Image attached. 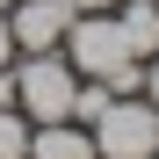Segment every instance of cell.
<instances>
[{"mask_svg":"<svg viewBox=\"0 0 159 159\" xmlns=\"http://www.w3.org/2000/svg\"><path fill=\"white\" fill-rule=\"evenodd\" d=\"M29 159H94V130L80 123H43L29 138Z\"/></svg>","mask_w":159,"mask_h":159,"instance_id":"5b68a950","label":"cell"},{"mask_svg":"<svg viewBox=\"0 0 159 159\" xmlns=\"http://www.w3.org/2000/svg\"><path fill=\"white\" fill-rule=\"evenodd\" d=\"M7 7H15V0H0V15H7Z\"/></svg>","mask_w":159,"mask_h":159,"instance_id":"5bb4252c","label":"cell"},{"mask_svg":"<svg viewBox=\"0 0 159 159\" xmlns=\"http://www.w3.org/2000/svg\"><path fill=\"white\" fill-rule=\"evenodd\" d=\"M145 94H152V109H159V65H152V72H145Z\"/></svg>","mask_w":159,"mask_h":159,"instance_id":"4fadbf2b","label":"cell"},{"mask_svg":"<svg viewBox=\"0 0 159 159\" xmlns=\"http://www.w3.org/2000/svg\"><path fill=\"white\" fill-rule=\"evenodd\" d=\"M0 159H29V123L15 109H0Z\"/></svg>","mask_w":159,"mask_h":159,"instance_id":"52a82bcc","label":"cell"},{"mask_svg":"<svg viewBox=\"0 0 159 159\" xmlns=\"http://www.w3.org/2000/svg\"><path fill=\"white\" fill-rule=\"evenodd\" d=\"M0 109H15V65H0Z\"/></svg>","mask_w":159,"mask_h":159,"instance_id":"8fae6325","label":"cell"},{"mask_svg":"<svg viewBox=\"0 0 159 159\" xmlns=\"http://www.w3.org/2000/svg\"><path fill=\"white\" fill-rule=\"evenodd\" d=\"M152 159H159V152H152Z\"/></svg>","mask_w":159,"mask_h":159,"instance_id":"9a60e30c","label":"cell"},{"mask_svg":"<svg viewBox=\"0 0 159 159\" xmlns=\"http://www.w3.org/2000/svg\"><path fill=\"white\" fill-rule=\"evenodd\" d=\"M15 109H29L36 123H72V65L58 51H29L15 65Z\"/></svg>","mask_w":159,"mask_h":159,"instance_id":"7a4b0ae2","label":"cell"},{"mask_svg":"<svg viewBox=\"0 0 159 159\" xmlns=\"http://www.w3.org/2000/svg\"><path fill=\"white\" fill-rule=\"evenodd\" d=\"M116 29H123V43H130V58L159 51V0H130V7L116 15Z\"/></svg>","mask_w":159,"mask_h":159,"instance_id":"8992f818","label":"cell"},{"mask_svg":"<svg viewBox=\"0 0 159 159\" xmlns=\"http://www.w3.org/2000/svg\"><path fill=\"white\" fill-rule=\"evenodd\" d=\"M116 0H65V15H109Z\"/></svg>","mask_w":159,"mask_h":159,"instance_id":"30bf717a","label":"cell"},{"mask_svg":"<svg viewBox=\"0 0 159 159\" xmlns=\"http://www.w3.org/2000/svg\"><path fill=\"white\" fill-rule=\"evenodd\" d=\"M101 87H109V94H138V87H145V65H138V58H123L109 80H101Z\"/></svg>","mask_w":159,"mask_h":159,"instance_id":"9c48e42d","label":"cell"},{"mask_svg":"<svg viewBox=\"0 0 159 159\" xmlns=\"http://www.w3.org/2000/svg\"><path fill=\"white\" fill-rule=\"evenodd\" d=\"M65 29H72L65 0H15V7H7V36H15V51H58Z\"/></svg>","mask_w":159,"mask_h":159,"instance_id":"277c9868","label":"cell"},{"mask_svg":"<svg viewBox=\"0 0 159 159\" xmlns=\"http://www.w3.org/2000/svg\"><path fill=\"white\" fill-rule=\"evenodd\" d=\"M109 101H116V94L101 87V80H94V87H72V123H94L101 109H109Z\"/></svg>","mask_w":159,"mask_h":159,"instance_id":"ba28073f","label":"cell"},{"mask_svg":"<svg viewBox=\"0 0 159 159\" xmlns=\"http://www.w3.org/2000/svg\"><path fill=\"white\" fill-rule=\"evenodd\" d=\"M159 152V109L138 94H116L94 116V159H152Z\"/></svg>","mask_w":159,"mask_h":159,"instance_id":"6da1fadb","label":"cell"},{"mask_svg":"<svg viewBox=\"0 0 159 159\" xmlns=\"http://www.w3.org/2000/svg\"><path fill=\"white\" fill-rule=\"evenodd\" d=\"M0 65H15V36H7V15H0Z\"/></svg>","mask_w":159,"mask_h":159,"instance_id":"7c38bea8","label":"cell"},{"mask_svg":"<svg viewBox=\"0 0 159 159\" xmlns=\"http://www.w3.org/2000/svg\"><path fill=\"white\" fill-rule=\"evenodd\" d=\"M65 51H72V72H87V80H109V72L130 58V43H123V29H116V15H72Z\"/></svg>","mask_w":159,"mask_h":159,"instance_id":"3957f363","label":"cell"}]
</instances>
